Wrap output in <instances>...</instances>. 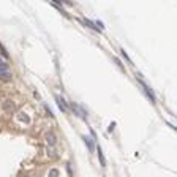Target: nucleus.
Returning a JSON list of instances; mask_svg holds the SVG:
<instances>
[{
  "label": "nucleus",
  "instance_id": "1",
  "mask_svg": "<svg viewBox=\"0 0 177 177\" xmlns=\"http://www.w3.org/2000/svg\"><path fill=\"white\" fill-rule=\"evenodd\" d=\"M10 66L5 60L0 59V79H3V81H8L10 79Z\"/></svg>",
  "mask_w": 177,
  "mask_h": 177
},
{
  "label": "nucleus",
  "instance_id": "2",
  "mask_svg": "<svg viewBox=\"0 0 177 177\" xmlns=\"http://www.w3.org/2000/svg\"><path fill=\"white\" fill-rule=\"evenodd\" d=\"M2 109L5 111V112H14V111L18 109L16 103L13 101V100H5V101L2 103Z\"/></svg>",
  "mask_w": 177,
  "mask_h": 177
},
{
  "label": "nucleus",
  "instance_id": "3",
  "mask_svg": "<svg viewBox=\"0 0 177 177\" xmlns=\"http://www.w3.org/2000/svg\"><path fill=\"white\" fill-rule=\"evenodd\" d=\"M70 108H71V109H73L74 112H76L77 116H79L81 119H84V120L87 119V116H85V111H84V109H82L81 106H77L76 103H70Z\"/></svg>",
  "mask_w": 177,
  "mask_h": 177
},
{
  "label": "nucleus",
  "instance_id": "4",
  "mask_svg": "<svg viewBox=\"0 0 177 177\" xmlns=\"http://www.w3.org/2000/svg\"><path fill=\"white\" fill-rule=\"evenodd\" d=\"M46 141H48V146L54 147L55 144H57V136H55L54 131H48L46 133Z\"/></svg>",
  "mask_w": 177,
  "mask_h": 177
},
{
  "label": "nucleus",
  "instance_id": "5",
  "mask_svg": "<svg viewBox=\"0 0 177 177\" xmlns=\"http://www.w3.org/2000/svg\"><path fill=\"white\" fill-rule=\"evenodd\" d=\"M138 79H139V82H141V85L144 87V90H146V93H147V96L152 100V103H155V96H153V93H152V90H150V88L147 87V84L146 82H144L142 79H141V77H138Z\"/></svg>",
  "mask_w": 177,
  "mask_h": 177
},
{
  "label": "nucleus",
  "instance_id": "6",
  "mask_svg": "<svg viewBox=\"0 0 177 177\" xmlns=\"http://www.w3.org/2000/svg\"><path fill=\"white\" fill-rule=\"evenodd\" d=\"M55 101H57V104H59V108L63 111V112H66L68 111V106H66V103H65V100L62 98V96H59V95H55Z\"/></svg>",
  "mask_w": 177,
  "mask_h": 177
},
{
  "label": "nucleus",
  "instance_id": "7",
  "mask_svg": "<svg viewBox=\"0 0 177 177\" xmlns=\"http://www.w3.org/2000/svg\"><path fill=\"white\" fill-rule=\"evenodd\" d=\"M98 158H100V161H101V166H103V168H104V166H106V160H104V155H103V150L100 149V147H98Z\"/></svg>",
  "mask_w": 177,
  "mask_h": 177
},
{
  "label": "nucleus",
  "instance_id": "8",
  "mask_svg": "<svg viewBox=\"0 0 177 177\" xmlns=\"http://www.w3.org/2000/svg\"><path fill=\"white\" fill-rule=\"evenodd\" d=\"M82 139L85 141V146L88 147V150H90V152H93V149H95V147H93V142H92L90 139H88V138H85V136H84Z\"/></svg>",
  "mask_w": 177,
  "mask_h": 177
},
{
  "label": "nucleus",
  "instance_id": "9",
  "mask_svg": "<svg viewBox=\"0 0 177 177\" xmlns=\"http://www.w3.org/2000/svg\"><path fill=\"white\" fill-rule=\"evenodd\" d=\"M84 22H85V24H87V26H88V27H92V29H93V30H100V29H98V27H96V26H95V22H92V21H88V19H85V21H84Z\"/></svg>",
  "mask_w": 177,
  "mask_h": 177
},
{
  "label": "nucleus",
  "instance_id": "10",
  "mask_svg": "<svg viewBox=\"0 0 177 177\" xmlns=\"http://www.w3.org/2000/svg\"><path fill=\"white\" fill-rule=\"evenodd\" d=\"M59 175H60L59 169H51L49 171V177H59Z\"/></svg>",
  "mask_w": 177,
  "mask_h": 177
},
{
  "label": "nucleus",
  "instance_id": "11",
  "mask_svg": "<svg viewBox=\"0 0 177 177\" xmlns=\"http://www.w3.org/2000/svg\"><path fill=\"white\" fill-rule=\"evenodd\" d=\"M19 119L24 120V122H30V119L27 117V114H19Z\"/></svg>",
  "mask_w": 177,
  "mask_h": 177
},
{
  "label": "nucleus",
  "instance_id": "12",
  "mask_svg": "<svg viewBox=\"0 0 177 177\" xmlns=\"http://www.w3.org/2000/svg\"><path fill=\"white\" fill-rule=\"evenodd\" d=\"M0 49H2V55H3V57H5V59H8V52L5 51V48L2 46V44H0Z\"/></svg>",
  "mask_w": 177,
  "mask_h": 177
},
{
  "label": "nucleus",
  "instance_id": "13",
  "mask_svg": "<svg viewBox=\"0 0 177 177\" xmlns=\"http://www.w3.org/2000/svg\"><path fill=\"white\" fill-rule=\"evenodd\" d=\"M48 155H49L51 158H54V157H55V152H54L52 149H49V147H48Z\"/></svg>",
  "mask_w": 177,
  "mask_h": 177
},
{
  "label": "nucleus",
  "instance_id": "14",
  "mask_svg": "<svg viewBox=\"0 0 177 177\" xmlns=\"http://www.w3.org/2000/svg\"><path fill=\"white\" fill-rule=\"evenodd\" d=\"M114 127H116V124H114V122H112V124H111V125H109V128H108V131H112V130H114Z\"/></svg>",
  "mask_w": 177,
  "mask_h": 177
},
{
  "label": "nucleus",
  "instance_id": "15",
  "mask_svg": "<svg viewBox=\"0 0 177 177\" xmlns=\"http://www.w3.org/2000/svg\"><path fill=\"white\" fill-rule=\"evenodd\" d=\"M21 177H29V175H21Z\"/></svg>",
  "mask_w": 177,
  "mask_h": 177
}]
</instances>
